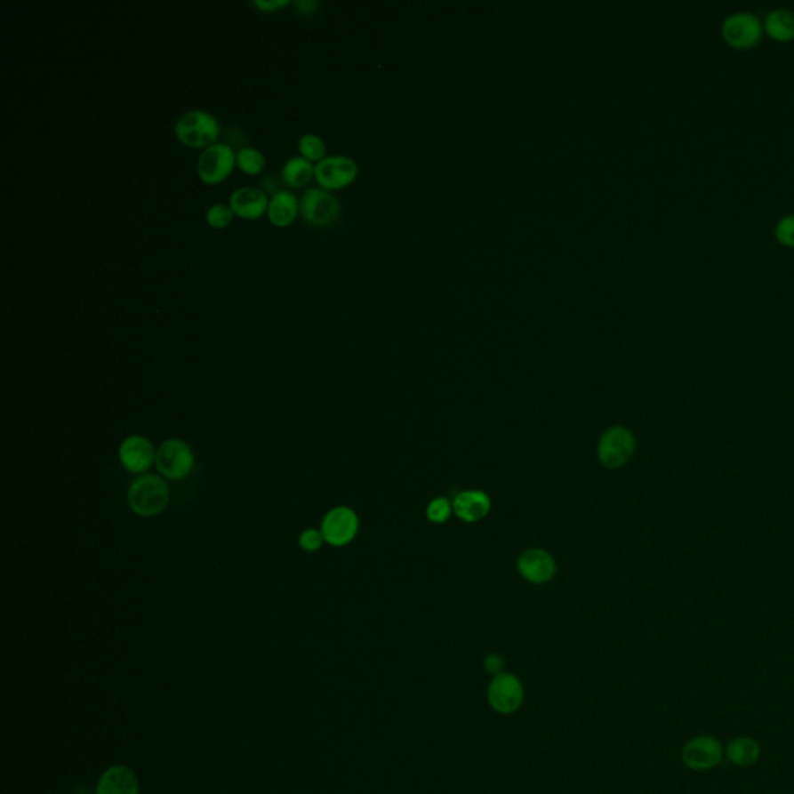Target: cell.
Returning <instances> with one entry per match:
<instances>
[{
  "instance_id": "17",
  "label": "cell",
  "mask_w": 794,
  "mask_h": 794,
  "mask_svg": "<svg viewBox=\"0 0 794 794\" xmlns=\"http://www.w3.org/2000/svg\"><path fill=\"white\" fill-rule=\"evenodd\" d=\"M762 758V746L750 735H739L725 745V758L739 768H750Z\"/></svg>"
},
{
  "instance_id": "4",
  "label": "cell",
  "mask_w": 794,
  "mask_h": 794,
  "mask_svg": "<svg viewBox=\"0 0 794 794\" xmlns=\"http://www.w3.org/2000/svg\"><path fill=\"white\" fill-rule=\"evenodd\" d=\"M637 450V439L625 427H610L600 437L598 456L606 469H619L630 461Z\"/></svg>"
},
{
  "instance_id": "21",
  "label": "cell",
  "mask_w": 794,
  "mask_h": 794,
  "mask_svg": "<svg viewBox=\"0 0 794 794\" xmlns=\"http://www.w3.org/2000/svg\"><path fill=\"white\" fill-rule=\"evenodd\" d=\"M237 164L245 174H260L266 166V157L253 146H243L237 152Z\"/></svg>"
},
{
  "instance_id": "18",
  "label": "cell",
  "mask_w": 794,
  "mask_h": 794,
  "mask_svg": "<svg viewBox=\"0 0 794 794\" xmlns=\"http://www.w3.org/2000/svg\"><path fill=\"white\" fill-rule=\"evenodd\" d=\"M267 214L273 225L287 227L298 214V199L289 189H279L269 199Z\"/></svg>"
},
{
  "instance_id": "15",
  "label": "cell",
  "mask_w": 794,
  "mask_h": 794,
  "mask_svg": "<svg viewBox=\"0 0 794 794\" xmlns=\"http://www.w3.org/2000/svg\"><path fill=\"white\" fill-rule=\"evenodd\" d=\"M230 206L233 213L244 219L261 218L269 208L266 191L253 187H243L231 193Z\"/></svg>"
},
{
  "instance_id": "20",
  "label": "cell",
  "mask_w": 794,
  "mask_h": 794,
  "mask_svg": "<svg viewBox=\"0 0 794 794\" xmlns=\"http://www.w3.org/2000/svg\"><path fill=\"white\" fill-rule=\"evenodd\" d=\"M281 174L289 187L301 188L310 182L312 177L316 176V166L308 158L295 156L285 162Z\"/></svg>"
},
{
  "instance_id": "16",
  "label": "cell",
  "mask_w": 794,
  "mask_h": 794,
  "mask_svg": "<svg viewBox=\"0 0 794 794\" xmlns=\"http://www.w3.org/2000/svg\"><path fill=\"white\" fill-rule=\"evenodd\" d=\"M491 498L481 491L462 492L453 500V512L462 522L475 523L483 520L491 510Z\"/></svg>"
},
{
  "instance_id": "12",
  "label": "cell",
  "mask_w": 794,
  "mask_h": 794,
  "mask_svg": "<svg viewBox=\"0 0 794 794\" xmlns=\"http://www.w3.org/2000/svg\"><path fill=\"white\" fill-rule=\"evenodd\" d=\"M120 462L131 473H143L149 470L156 461V452L151 441L143 437H129L120 445Z\"/></svg>"
},
{
  "instance_id": "22",
  "label": "cell",
  "mask_w": 794,
  "mask_h": 794,
  "mask_svg": "<svg viewBox=\"0 0 794 794\" xmlns=\"http://www.w3.org/2000/svg\"><path fill=\"white\" fill-rule=\"evenodd\" d=\"M298 149L301 152V157L308 158L309 162H320L325 158L326 146L316 133H304L298 141Z\"/></svg>"
},
{
  "instance_id": "24",
  "label": "cell",
  "mask_w": 794,
  "mask_h": 794,
  "mask_svg": "<svg viewBox=\"0 0 794 794\" xmlns=\"http://www.w3.org/2000/svg\"><path fill=\"white\" fill-rule=\"evenodd\" d=\"M452 510H453V506L450 503L447 498H435L430 504H429V508H427V518L430 520L431 523H439L447 522L449 520L450 516H452Z\"/></svg>"
},
{
  "instance_id": "9",
  "label": "cell",
  "mask_w": 794,
  "mask_h": 794,
  "mask_svg": "<svg viewBox=\"0 0 794 794\" xmlns=\"http://www.w3.org/2000/svg\"><path fill=\"white\" fill-rule=\"evenodd\" d=\"M358 166L351 157L329 156L317 162L316 179L325 189L345 188L356 180Z\"/></svg>"
},
{
  "instance_id": "5",
  "label": "cell",
  "mask_w": 794,
  "mask_h": 794,
  "mask_svg": "<svg viewBox=\"0 0 794 794\" xmlns=\"http://www.w3.org/2000/svg\"><path fill=\"white\" fill-rule=\"evenodd\" d=\"M300 208L306 222L314 227H333L341 216L339 200L325 188L306 189L300 200Z\"/></svg>"
},
{
  "instance_id": "26",
  "label": "cell",
  "mask_w": 794,
  "mask_h": 794,
  "mask_svg": "<svg viewBox=\"0 0 794 794\" xmlns=\"http://www.w3.org/2000/svg\"><path fill=\"white\" fill-rule=\"evenodd\" d=\"M300 546L303 548L304 551L314 552L318 551L320 548H322L323 541H325V537H323L322 531H316V529H306L301 535H300Z\"/></svg>"
},
{
  "instance_id": "14",
  "label": "cell",
  "mask_w": 794,
  "mask_h": 794,
  "mask_svg": "<svg viewBox=\"0 0 794 794\" xmlns=\"http://www.w3.org/2000/svg\"><path fill=\"white\" fill-rule=\"evenodd\" d=\"M139 777L124 765H112L104 771L95 794H139Z\"/></svg>"
},
{
  "instance_id": "25",
  "label": "cell",
  "mask_w": 794,
  "mask_h": 794,
  "mask_svg": "<svg viewBox=\"0 0 794 794\" xmlns=\"http://www.w3.org/2000/svg\"><path fill=\"white\" fill-rule=\"evenodd\" d=\"M776 239L785 247H794V214L781 219L776 225Z\"/></svg>"
},
{
  "instance_id": "23",
  "label": "cell",
  "mask_w": 794,
  "mask_h": 794,
  "mask_svg": "<svg viewBox=\"0 0 794 794\" xmlns=\"http://www.w3.org/2000/svg\"><path fill=\"white\" fill-rule=\"evenodd\" d=\"M233 214L235 213L231 210L230 205L214 204L206 210L205 219L213 229H225L227 225L230 224Z\"/></svg>"
},
{
  "instance_id": "10",
  "label": "cell",
  "mask_w": 794,
  "mask_h": 794,
  "mask_svg": "<svg viewBox=\"0 0 794 794\" xmlns=\"http://www.w3.org/2000/svg\"><path fill=\"white\" fill-rule=\"evenodd\" d=\"M358 531V517L354 510L345 506L333 508L325 516L322 522V533L329 545L345 546L356 539Z\"/></svg>"
},
{
  "instance_id": "1",
  "label": "cell",
  "mask_w": 794,
  "mask_h": 794,
  "mask_svg": "<svg viewBox=\"0 0 794 794\" xmlns=\"http://www.w3.org/2000/svg\"><path fill=\"white\" fill-rule=\"evenodd\" d=\"M128 503L137 516H158L170 503V489L164 479L156 475H145L135 479L129 487Z\"/></svg>"
},
{
  "instance_id": "6",
  "label": "cell",
  "mask_w": 794,
  "mask_h": 794,
  "mask_svg": "<svg viewBox=\"0 0 794 794\" xmlns=\"http://www.w3.org/2000/svg\"><path fill=\"white\" fill-rule=\"evenodd\" d=\"M156 466L164 478H187L195 467V453L182 439H168L158 447Z\"/></svg>"
},
{
  "instance_id": "19",
  "label": "cell",
  "mask_w": 794,
  "mask_h": 794,
  "mask_svg": "<svg viewBox=\"0 0 794 794\" xmlns=\"http://www.w3.org/2000/svg\"><path fill=\"white\" fill-rule=\"evenodd\" d=\"M765 30L774 41L789 43L794 39V12L787 8H777L766 16Z\"/></svg>"
},
{
  "instance_id": "30",
  "label": "cell",
  "mask_w": 794,
  "mask_h": 794,
  "mask_svg": "<svg viewBox=\"0 0 794 794\" xmlns=\"http://www.w3.org/2000/svg\"><path fill=\"white\" fill-rule=\"evenodd\" d=\"M262 188L266 189L267 193H272V196L279 191L278 189V182L272 179V177H266V179H262L261 180Z\"/></svg>"
},
{
  "instance_id": "28",
  "label": "cell",
  "mask_w": 794,
  "mask_h": 794,
  "mask_svg": "<svg viewBox=\"0 0 794 794\" xmlns=\"http://www.w3.org/2000/svg\"><path fill=\"white\" fill-rule=\"evenodd\" d=\"M504 662L501 658L498 655H487L485 660V669L487 672L492 673V675H500L501 670H503Z\"/></svg>"
},
{
  "instance_id": "2",
  "label": "cell",
  "mask_w": 794,
  "mask_h": 794,
  "mask_svg": "<svg viewBox=\"0 0 794 794\" xmlns=\"http://www.w3.org/2000/svg\"><path fill=\"white\" fill-rule=\"evenodd\" d=\"M174 131L183 145L199 149L218 143L221 126L216 116L205 110H188L179 116Z\"/></svg>"
},
{
  "instance_id": "13",
  "label": "cell",
  "mask_w": 794,
  "mask_h": 794,
  "mask_svg": "<svg viewBox=\"0 0 794 794\" xmlns=\"http://www.w3.org/2000/svg\"><path fill=\"white\" fill-rule=\"evenodd\" d=\"M518 571L528 582H549L556 574V560L543 549H528L518 558Z\"/></svg>"
},
{
  "instance_id": "29",
  "label": "cell",
  "mask_w": 794,
  "mask_h": 794,
  "mask_svg": "<svg viewBox=\"0 0 794 794\" xmlns=\"http://www.w3.org/2000/svg\"><path fill=\"white\" fill-rule=\"evenodd\" d=\"M293 6H295L298 12H301V14H306V16H308V14H314V12H316L318 4H317L316 0H298V2H293Z\"/></svg>"
},
{
  "instance_id": "27",
  "label": "cell",
  "mask_w": 794,
  "mask_h": 794,
  "mask_svg": "<svg viewBox=\"0 0 794 794\" xmlns=\"http://www.w3.org/2000/svg\"><path fill=\"white\" fill-rule=\"evenodd\" d=\"M289 0H255L253 5L258 6L262 12H277L283 6L289 5Z\"/></svg>"
},
{
  "instance_id": "7",
  "label": "cell",
  "mask_w": 794,
  "mask_h": 794,
  "mask_svg": "<svg viewBox=\"0 0 794 794\" xmlns=\"http://www.w3.org/2000/svg\"><path fill=\"white\" fill-rule=\"evenodd\" d=\"M237 164V152L227 143H214L200 154L197 171L205 183L216 185L230 176Z\"/></svg>"
},
{
  "instance_id": "11",
  "label": "cell",
  "mask_w": 794,
  "mask_h": 794,
  "mask_svg": "<svg viewBox=\"0 0 794 794\" xmlns=\"http://www.w3.org/2000/svg\"><path fill=\"white\" fill-rule=\"evenodd\" d=\"M487 698L492 708L500 714L516 712L523 703L522 683L510 673H500L492 679Z\"/></svg>"
},
{
  "instance_id": "8",
  "label": "cell",
  "mask_w": 794,
  "mask_h": 794,
  "mask_svg": "<svg viewBox=\"0 0 794 794\" xmlns=\"http://www.w3.org/2000/svg\"><path fill=\"white\" fill-rule=\"evenodd\" d=\"M722 33L725 41L734 49H751L760 43L764 25L751 12H734L723 22Z\"/></svg>"
},
{
  "instance_id": "3",
  "label": "cell",
  "mask_w": 794,
  "mask_h": 794,
  "mask_svg": "<svg viewBox=\"0 0 794 794\" xmlns=\"http://www.w3.org/2000/svg\"><path fill=\"white\" fill-rule=\"evenodd\" d=\"M725 758V745L716 735H695L687 740L681 750V762L686 768L697 773L714 770Z\"/></svg>"
}]
</instances>
